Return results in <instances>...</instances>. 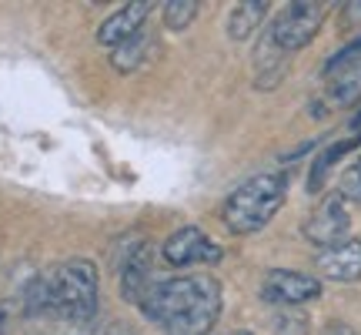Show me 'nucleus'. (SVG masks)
<instances>
[{
    "label": "nucleus",
    "instance_id": "nucleus-6",
    "mask_svg": "<svg viewBox=\"0 0 361 335\" xmlns=\"http://www.w3.org/2000/svg\"><path fill=\"white\" fill-rule=\"evenodd\" d=\"M322 295V278L291 269H271L261 282V298L271 305H308Z\"/></svg>",
    "mask_w": 361,
    "mask_h": 335
},
{
    "label": "nucleus",
    "instance_id": "nucleus-2",
    "mask_svg": "<svg viewBox=\"0 0 361 335\" xmlns=\"http://www.w3.org/2000/svg\"><path fill=\"white\" fill-rule=\"evenodd\" d=\"M30 312H61L64 319L87 322L97 312V269L87 258L57 265L51 275H40L27 288Z\"/></svg>",
    "mask_w": 361,
    "mask_h": 335
},
{
    "label": "nucleus",
    "instance_id": "nucleus-18",
    "mask_svg": "<svg viewBox=\"0 0 361 335\" xmlns=\"http://www.w3.org/2000/svg\"><path fill=\"white\" fill-rule=\"evenodd\" d=\"M234 335H251V332H234Z\"/></svg>",
    "mask_w": 361,
    "mask_h": 335
},
{
    "label": "nucleus",
    "instance_id": "nucleus-9",
    "mask_svg": "<svg viewBox=\"0 0 361 335\" xmlns=\"http://www.w3.org/2000/svg\"><path fill=\"white\" fill-rule=\"evenodd\" d=\"M147 17H151V4H147V0H137V4L121 7V11H114L101 24V30H97V44L114 51V47H121V44H124V40L134 37V34H141Z\"/></svg>",
    "mask_w": 361,
    "mask_h": 335
},
{
    "label": "nucleus",
    "instance_id": "nucleus-5",
    "mask_svg": "<svg viewBox=\"0 0 361 335\" xmlns=\"http://www.w3.org/2000/svg\"><path fill=\"white\" fill-rule=\"evenodd\" d=\"M348 232H351L348 201H345L338 192L328 194L322 205L311 211V218L305 221V238H308L311 245H318V252L348 242Z\"/></svg>",
    "mask_w": 361,
    "mask_h": 335
},
{
    "label": "nucleus",
    "instance_id": "nucleus-1",
    "mask_svg": "<svg viewBox=\"0 0 361 335\" xmlns=\"http://www.w3.org/2000/svg\"><path fill=\"white\" fill-rule=\"evenodd\" d=\"M141 312L168 335H207L221 315V285L207 271L164 278L144 295Z\"/></svg>",
    "mask_w": 361,
    "mask_h": 335
},
{
    "label": "nucleus",
    "instance_id": "nucleus-10",
    "mask_svg": "<svg viewBox=\"0 0 361 335\" xmlns=\"http://www.w3.org/2000/svg\"><path fill=\"white\" fill-rule=\"evenodd\" d=\"M151 288H154L151 255H147V248H137V252L124 261V269H121V295H124V302L141 305L144 295H147Z\"/></svg>",
    "mask_w": 361,
    "mask_h": 335
},
{
    "label": "nucleus",
    "instance_id": "nucleus-11",
    "mask_svg": "<svg viewBox=\"0 0 361 335\" xmlns=\"http://www.w3.org/2000/svg\"><path fill=\"white\" fill-rule=\"evenodd\" d=\"M268 17V4L264 0H245L234 4V11L228 13V37L231 40H247Z\"/></svg>",
    "mask_w": 361,
    "mask_h": 335
},
{
    "label": "nucleus",
    "instance_id": "nucleus-14",
    "mask_svg": "<svg viewBox=\"0 0 361 335\" xmlns=\"http://www.w3.org/2000/svg\"><path fill=\"white\" fill-rule=\"evenodd\" d=\"M197 17V0H168L164 4V27L171 30H188Z\"/></svg>",
    "mask_w": 361,
    "mask_h": 335
},
{
    "label": "nucleus",
    "instance_id": "nucleus-16",
    "mask_svg": "<svg viewBox=\"0 0 361 335\" xmlns=\"http://www.w3.org/2000/svg\"><path fill=\"white\" fill-rule=\"evenodd\" d=\"M107 335H134V332H130L128 325H111V332Z\"/></svg>",
    "mask_w": 361,
    "mask_h": 335
},
{
    "label": "nucleus",
    "instance_id": "nucleus-12",
    "mask_svg": "<svg viewBox=\"0 0 361 335\" xmlns=\"http://www.w3.org/2000/svg\"><path fill=\"white\" fill-rule=\"evenodd\" d=\"M151 47H154V37H151L147 30H141V34H134L130 40H124L121 47L111 51V64H114V71H121V74H130V71H137V67L151 57Z\"/></svg>",
    "mask_w": 361,
    "mask_h": 335
},
{
    "label": "nucleus",
    "instance_id": "nucleus-4",
    "mask_svg": "<svg viewBox=\"0 0 361 335\" xmlns=\"http://www.w3.org/2000/svg\"><path fill=\"white\" fill-rule=\"evenodd\" d=\"M324 17H328V7L318 4V0H298V4H288L268 27L271 44L281 54H295L301 47H308L311 40L318 37Z\"/></svg>",
    "mask_w": 361,
    "mask_h": 335
},
{
    "label": "nucleus",
    "instance_id": "nucleus-8",
    "mask_svg": "<svg viewBox=\"0 0 361 335\" xmlns=\"http://www.w3.org/2000/svg\"><path fill=\"white\" fill-rule=\"evenodd\" d=\"M314 269L328 282H341V285L358 282L361 278V242L358 238H348L341 245L322 248L314 255Z\"/></svg>",
    "mask_w": 361,
    "mask_h": 335
},
{
    "label": "nucleus",
    "instance_id": "nucleus-13",
    "mask_svg": "<svg viewBox=\"0 0 361 335\" xmlns=\"http://www.w3.org/2000/svg\"><path fill=\"white\" fill-rule=\"evenodd\" d=\"M358 144H361V134H351V138H345V141L331 144V148H324L322 155H318V161L311 165V178H308V188H311V192H318V188L324 184V178H328V171L335 168L338 158H345L351 148H358Z\"/></svg>",
    "mask_w": 361,
    "mask_h": 335
},
{
    "label": "nucleus",
    "instance_id": "nucleus-17",
    "mask_svg": "<svg viewBox=\"0 0 361 335\" xmlns=\"http://www.w3.org/2000/svg\"><path fill=\"white\" fill-rule=\"evenodd\" d=\"M351 134H361V111L351 117Z\"/></svg>",
    "mask_w": 361,
    "mask_h": 335
},
{
    "label": "nucleus",
    "instance_id": "nucleus-3",
    "mask_svg": "<svg viewBox=\"0 0 361 335\" xmlns=\"http://www.w3.org/2000/svg\"><path fill=\"white\" fill-rule=\"evenodd\" d=\"M284 198H288V178L281 171H261L228 194L221 221L231 235H255L281 211Z\"/></svg>",
    "mask_w": 361,
    "mask_h": 335
},
{
    "label": "nucleus",
    "instance_id": "nucleus-15",
    "mask_svg": "<svg viewBox=\"0 0 361 335\" xmlns=\"http://www.w3.org/2000/svg\"><path fill=\"white\" fill-rule=\"evenodd\" d=\"M338 194H341L345 201H361V155H358V161L341 175V188H338Z\"/></svg>",
    "mask_w": 361,
    "mask_h": 335
},
{
    "label": "nucleus",
    "instance_id": "nucleus-7",
    "mask_svg": "<svg viewBox=\"0 0 361 335\" xmlns=\"http://www.w3.org/2000/svg\"><path fill=\"white\" fill-rule=\"evenodd\" d=\"M161 252H164V258H168V265H174V269H188V265H214V261H221V248L214 245L201 228H194V225L178 228V232L161 245Z\"/></svg>",
    "mask_w": 361,
    "mask_h": 335
}]
</instances>
